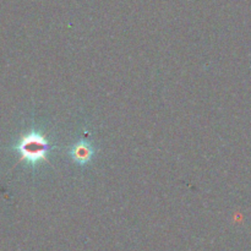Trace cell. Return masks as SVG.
<instances>
[{
  "mask_svg": "<svg viewBox=\"0 0 251 251\" xmlns=\"http://www.w3.org/2000/svg\"><path fill=\"white\" fill-rule=\"evenodd\" d=\"M16 150L21 157V161L34 166L47 158L49 152V142L41 132L29 131L20 137Z\"/></svg>",
  "mask_w": 251,
  "mask_h": 251,
  "instance_id": "6da1fadb",
  "label": "cell"
},
{
  "mask_svg": "<svg viewBox=\"0 0 251 251\" xmlns=\"http://www.w3.org/2000/svg\"><path fill=\"white\" fill-rule=\"evenodd\" d=\"M91 156H92V150L90 149L88 145L80 144L74 147L73 157L78 163H86V162L90 161Z\"/></svg>",
  "mask_w": 251,
  "mask_h": 251,
  "instance_id": "7a4b0ae2",
  "label": "cell"
}]
</instances>
